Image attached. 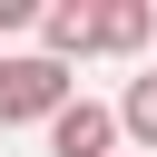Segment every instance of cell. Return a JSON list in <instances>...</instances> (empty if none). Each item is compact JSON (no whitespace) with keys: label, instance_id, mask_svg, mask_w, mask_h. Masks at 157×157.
<instances>
[{"label":"cell","instance_id":"4","mask_svg":"<svg viewBox=\"0 0 157 157\" xmlns=\"http://www.w3.org/2000/svg\"><path fill=\"white\" fill-rule=\"evenodd\" d=\"M157 39V0H98V59H137Z\"/></svg>","mask_w":157,"mask_h":157},{"label":"cell","instance_id":"3","mask_svg":"<svg viewBox=\"0 0 157 157\" xmlns=\"http://www.w3.org/2000/svg\"><path fill=\"white\" fill-rule=\"evenodd\" d=\"M118 137H128V128H118V108L78 98V108H69L59 128H49V157H118Z\"/></svg>","mask_w":157,"mask_h":157},{"label":"cell","instance_id":"1","mask_svg":"<svg viewBox=\"0 0 157 157\" xmlns=\"http://www.w3.org/2000/svg\"><path fill=\"white\" fill-rule=\"evenodd\" d=\"M78 108V78L49 49H0V128H59Z\"/></svg>","mask_w":157,"mask_h":157},{"label":"cell","instance_id":"6","mask_svg":"<svg viewBox=\"0 0 157 157\" xmlns=\"http://www.w3.org/2000/svg\"><path fill=\"white\" fill-rule=\"evenodd\" d=\"M39 10H49V0H0V39H20V29H39Z\"/></svg>","mask_w":157,"mask_h":157},{"label":"cell","instance_id":"2","mask_svg":"<svg viewBox=\"0 0 157 157\" xmlns=\"http://www.w3.org/2000/svg\"><path fill=\"white\" fill-rule=\"evenodd\" d=\"M39 49H49L59 69L98 59V0H49V10H39Z\"/></svg>","mask_w":157,"mask_h":157},{"label":"cell","instance_id":"5","mask_svg":"<svg viewBox=\"0 0 157 157\" xmlns=\"http://www.w3.org/2000/svg\"><path fill=\"white\" fill-rule=\"evenodd\" d=\"M118 128H128V147L157 157V69H137V78L118 88Z\"/></svg>","mask_w":157,"mask_h":157}]
</instances>
